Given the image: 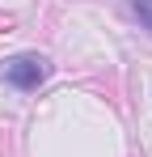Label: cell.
Masks as SVG:
<instances>
[{
    "label": "cell",
    "mask_w": 152,
    "mask_h": 157,
    "mask_svg": "<svg viewBox=\"0 0 152 157\" xmlns=\"http://www.w3.org/2000/svg\"><path fill=\"white\" fill-rule=\"evenodd\" d=\"M42 77H47V59H38V55H17L4 64V81L17 89H34Z\"/></svg>",
    "instance_id": "obj_1"
},
{
    "label": "cell",
    "mask_w": 152,
    "mask_h": 157,
    "mask_svg": "<svg viewBox=\"0 0 152 157\" xmlns=\"http://www.w3.org/2000/svg\"><path fill=\"white\" fill-rule=\"evenodd\" d=\"M131 9H135L139 26H144V30H152V0H131Z\"/></svg>",
    "instance_id": "obj_2"
}]
</instances>
